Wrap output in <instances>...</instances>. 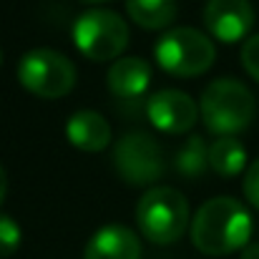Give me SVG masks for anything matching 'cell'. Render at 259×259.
Listing matches in <instances>:
<instances>
[{"mask_svg":"<svg viewBox=\"0 0 259 259\" xmlns=\"http://www.w3.org/2000/svg\"><path fill=\"white\" fill-rule=\"evenodd\" d=\"M209 166L219 176H237L247 166V149L234 136H219L209 146Z\"/></svg>","mask_w":259,"mask_h":259,"instance_id":"14","label":"cell"},{"mask_svg":"<svg viewBox=\"0 0 259 259\" xmlns=\"http://www.w3.org/2000/svg\"><path fill=\"white\" fill-rule=\"evenodd\" d=\"M83 259H141V239L123 224H108L88 239Z\"/></svg>","mask_w":259,"mask_h":259,"instance_id":"10","label":"cell"},{"mask_svg":"<svg viewBox=\"0 0 259 259\" xmlns=\"http://www.w3.org/2000/svg\"><path fill=\"white\" fill-rule=\"evenodd\" d=\"M199 111L204 116V123L217 136H234L257 116V101L254 93L237 78H219L204 88Z\"/></svg>","mask_w":259,"mask_h":259,"instance_id":"2","label":"cell"},{"mask_svg":"<svg viewBox=\"0 0 259 259\" xmlns=\"http://www.w3.org/2000/svg\"><path fill=\"white\" fill-rule=\"evenodd\" d=\"M18 81L25 91L40 98H63L76 86V66L58 51L35 48L20 58Z\"/></svg>","mask_w":259,"mask_h":259,"instance_id":"6","label":"cell"},{"mask_svg":"<svg viewBox=\"0 0 259 259\" xmlns=\"http://www.w3.org/2000/svg\"><path fill=\"white\" fill-rule=\"evenodd\" d=\"M83 3H106V0H83Z\"/></svg>","mask_w":259,"mask_h":259,"instance_id":"21","label":"cell"},{"mask_svg":"<svg viewBox=\"0 0 259 259\" xmlns=\"http://www.w3.org/2000/svg\"><path fill=\"white\" fill-rule=\"evenodd\" d=\"M73 40L88 61L96 63L116 61L128 46V25L118 13L106 8H93L78 15L73 25Z\"/></svg>","mask_w":259,"mask_h":259,"instance_id":"5","label":"cell"},{"mask_svg":"<svg viewBox=\"0 0 259 259\" xmlns=\"http://www.w3.org/2000/svg\"><path fill=\"white\" fill-rule=\"evenodd\" d=\"M66 136L76 149L96 154V151H103L111 144V126L96 111H78L68 118Z\"/></svg>","mask_w":259,"mask_h":259,"instance_id":"12","label":"cell"},{"mask_svg":"<svg viewBox=\"0 0 259 259\" xmlns=\"http://www.w3.org/2000/svg\"><path fill=\"white\" fill-rule=\"evenodd\" d=\"M244 196H247V201L259 209V159L254 164H249L247 166V174H244Z\"/></svg>","mask_w":259,"mask_h":259,"instance_id":"18","label":"cell"},{"mask_svg":"<svg viewBox=\"0 0 259 259\" xmlns=\"http://www.w3.org/2000/svg\"><path fill=\"white\" fill-rule=\"evenodd\" d=\"M149 121L166 134H184L189 128H194L196 118H199V106L194 103V98L184 91H159L149 98L146 106Z\"/></svg>","mask_w":259,"mask_h":259,"instance_id":"9","label":"cell"},{"mask_svg":"<svg viewBox=\"0 0 259 259\" xmlns=\"http://www.w3.org/2000/svg\"><path fill=\"white\" fill-rule=\"evenodd\" d=\"M5 191H8V176H5V169L0 166V204L5 199Z\"/></svg>","mask_w":259,"mask_h":259,"instance_id":"20","label":"cell"},{"mask_svg":"<svg viewBox=\"0 0 259 259\" xmlns=\"http://www.w3.org/2000/svg\"><path fill=\"white\" fill-rule=\"evenodd\" d=\"M0 63H3V51H0Z\"/></svg>","mask_w":259,"mask_h":259,"instance_id":"22","label":"cell"},{"mask_svg":"<svg viewBox=\"0 0 259 259\" xmlns=\"http://www.w3.org/2000/svg\"><path fill=\"white\" fill-rule=\"evenodd\" d=\"M176 171L181 176H189V179H196L206 171L209 166V146L204 144L201 136H191L184 141V146L176 151Z\"/></svg>","mask_w":259,"mask_h":259,"instance_id":"15","label":"cell"},{"mask_svg":"<svg viewBox=\"0 0 259 259\" xmlns=\"http://www.w3.org/2000/svg\"><path fill=\"white\" fill-rule=\"evenodd\" d=\"M108 88L118 98H139L151 83V68L144 58H116L108 68Z\"/></svg>","mask_w":259,"mask_h":259,"instance_id":"11","label":"cell"},{"mask_svg":"<svg viewBox=\"0 0 259 259\" xmlns=\"http://www.w3.org/2000/svg\"><path fill=\"white\" fill-rule=\"evenodd\" d=\"M126 10L136 25L161 30L169 28L176 18V0H126Z\"/></svg>","mask_w":259,"mask_h":259,"instance_id":"13","label":"cell"},{"mask_svg":"<svg viewBox=\"0 0 259 259\" xmlns=\"http://www.w3.org/2000/svg\"><path fill=\"white\" fill-rule=\"evenodd\" d=\"M136 224L151 244H174L189 227V201L171 186H151L139 199Z\"/></svg>","mask_w":259,"mask_h":259,"instance_id":"3","label":"cell"},{"mask_svg":"<svg viewBox=\"0 0 259 259\" xmlns=\"http://www.w3.org/2000/svg\"><path fill=\"white\" fill-rule=\"evenodd\" d=\"M113 164L131 186L154 184L164 174V156L159 144L141 131L121 136V141L113 149Z\"/></svg>","mask_w":259,"mask_h":259,"instance_id":"7","label":"cell"},{"mask_svg":"<svg viewBox=\"0 0 259 259\" xmlns=\"http://www.w3.org/2000/svg\"><path fill=\"white\" fill-rule=\"evenodd\" d=\"M242 66L259 83V33L257 35H249L244 40V46H242Z\"/></svg>","mask_w":259,"mask_h":259,"instance_id":"17","label":"cell"},{"mask_svg":"<svg viewBox=\"0 0 259 259\" xmlns=\"http://www.w3.org/2000/svg\"><path fill=\"white\" fill-rule=\"evenodd\" d=\"M242 259H259V242L257 244H247L242 249Z\"/></svg>","mask_w":259,"mask_h":259,"instance_id":"19","label":"cell"},{"mask_svg":"<svg viewBox=\"0 0 259 259\" xmlns=\"http://www.w3.org/2000/svg\"><path fill=\"white\" fill-rule=\"evenodd\" d=\"M204 25L222 43L242 40L254 25V8L249 0H209L204 5Z\"/></svg>","mask_w":259,"mask_h":259,"instance_id":"8","label":"cell"},{"mask_svg":"<svg viewBox=\"0 0 259 259\" xmlns=\"http://www.w3.org/2000/svg\"><path fill=\"white\" fill-rule=\"evenodd\" d=\"M156 63L179 78H194L201 76L211 68L214 58H217V48L211 43L209 35H204L196 28H169L156 48Z\"/></svg>","mask_w":259,"mask_h":259,"instance_id":"4","label":"cell"},{"mask_svg":"<svg viewBox=\"0 0 259 259\" xmlns=\"http://www.w3.org/2000/svg\"><path fill=\"white\" fill-rule=\"evenodd\" d=\"M20 239H23V232H20L18 222L13 217L0 214V257L15 254L20 247Z\"/></svg>","mask_w":259,"mask_h":259,"instance_id":"16","label":"cell"},{"mask_svg":"<svg viewBox=\"0 0 259 259\" xmlns=\"http://www.w3.org/2000/svg\"><path fill=\"white\" fill-rule=\"evenodd\" d=\"M252 237V217L242 201L214 196L191 219V242L201 254L224 257L244 249Z\"/></svg>","mask_w":259,"mask_h":259,"instance_id":"1","label":"cell"}]
</instances>
